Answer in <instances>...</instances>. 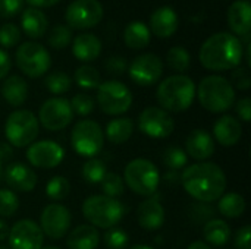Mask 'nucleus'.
Wrapping results in <instances>:
<instances>
[{"label":"nucleus","instance_id":"25","mask_svg":"<svg viewBox=\"0 0 251 249\" xmlns=\"http://www.w3.org/2000/svg\"><path fill=\"white\" fill-rule=\"evenodd\" d=\"M72 53L81 62H93L101 53V41L94 34H79L72 41Z\"/></svg>","mask_w":251,"mask_h":249},{"label":"nucleus","instance_id":"56","mask_svg":"<svg viewBox=\"0 0 251 249\" xmlns=\"http://www.w3.org/2000/svg\"><path fill=\"white\" fill-rule=\"evenodd\" d=\"M1 164H3V163L0 161V181L3 179V166H1Z\"/></svg>","mask_w":251,"mask_h":249},{"label":"nucleus","instance_id":"16","mask_svg":"<svg viewBox=\"0 0 251 249\" xmlns=\"http://www.w3.org/2000/svg\"><path fill=\"white\" fill-rule=\"evenodd\" d=\"M25 157L28 163L38 169H54L57 167L65 158V150L60 144L51 139H41L34 141L26 153Z\"/></svg>","mask_w":251,"mask_h":249},{"label":"nucleus","instance_id":"50","mask_svg":"<svg viewBox=\"0 0 251 249\" xmlns=\"http://www.w3.org/2000/svg\"><path fill=\"white\" fill-rule=\"evenodd\" d=\"M10 68H12V62H10L9 54L0 48V81L4 76H7V73L10 72Z\"/></svg>","mask_w":251,"mask_h":249},{"label":"nucleus","instance_id":"28","mask_svg":"<svg viewBox=\"0 0 251 249\" xmlns=\"http://www.w3.org/2000/svg\"><path fill=\"white\" fill-rule=\"evenodd\" d=\"M203 235L207 245L225 247L231 239V227L222 219H210L204 223Z\"/></svg>","mask_w":251,"mask_h":249},{"label":"nucleus","instance_id":"26","mask_svg":"<svg viewBox=\"0 0 251 249\" xmlns=\"http://www.w3.org/2000/svg\"><path fill=\"white\" fill-rule=\"evenodd\" d=\"M100 242V235L91 225L76 226L66 239L68 249H96Z\"/></svg>","mask_w":251,"mask_h":249},{"label":"nucleus","instance_id":"33","mask_svg":"<svg viewBox=\"0 0 251 249\" xmlns=\"http://www.w3.org/2000/svg\"><path fill=\"white\" fill-rule=\"evenodd\" d=\"M106 173H107V170H106L104 161L100 160V158H96V157L88 158L82 164V170H81V175H82L84 181L91 183V185L100 183Z\"/></svg>","mask_w":251,"mask_h":249},{"label":"nucleus","instance_id":"41","mask_svg":"<svg viewBox=\"0 0 251 249\" xmlns=\"http://www.w3.org/2000/svg\"><path fill=\"white\" fill-rule=\"evenodd\" d=\"M104 244L109 249H126L129 244V236L125 230L112 227L104 233Z\"/></svg>","mask_w":251,"mask_h":249},{"label":"nucleus","instance_id":"36","mask_svg":"<svg viewBox=\"0 0 251 249\" xmlns=\"http://www.w3.org/2000/svg\"><path fill=\"white\" fill-rule=\"evenodd\" d=\"M71 192V183L63 176H53L46 185V195L53 201L65 200Z\"/></svg>","mask_w":251,"mask_h":249},{"label":"nucleus","instance_id":"52","mask_svg":"<svg viewBox=\"0 0 251 249\" xmlns=\"http://www.w3.org/2000/svg\"><path fill=\"white\" fill-rule=\"evenodd\" d=\"M28 4H31L32 7H51L56 3H59L60 0H26Z\"/></svg>","mask_w":251,"mask_h":249},{"label":"nucleus","instance_id":"27","mask_svg":"<svg viewBox=\"0 0 251 249\" xmlns=\"http://www.w3.org/2000/svg\"><path fill=\"white\" fill-rule=\"evenodd\" d=\"M21 25L24 32L29 38H40L46 34L49 28V21L44 12L37 7H26L22 13Z\"/></svg>","mask_w":251,"mask_h":249},{"label":"nucleus","instance_id":"5","mask_svg":"<svg viewBox=\"0 0 251 249\" xmlns=\"http://www.w3.org/2000/svg\"><path fill=\"white\" fill-rule=\"evenodd\" d=\"M82 216L96 229H112L122 220L124 205L116 198L91 195L82 204Z\"/></svg>","mask_w":251,"mask_h":249},{"label":"nucleus","instance_id":"29","mask_svg":"<svg viewBox=\"0 0 251 249\" xmlns=\"http://www.w3.org/2000/svg\"><path fill=\"white\" fill-rule=\"evenodd\" d=\"M104 136L115 145L125 144L129 141V138L134 134V122L129 117H116L112 119L107 125L106 129L103 131Z\"/></svg>","mask_w":251,"mask_h":249},{"label":"nucleus","instance_id":"23","mask_svg":"<svg viewBox=\"0 0 251 249\" xmlns=\"http://www.w3.org/2000/svg\"><path fill=\"white\" fill-rule=\"evenodd\" d=\"M251 4L247 0H237L228 9L229 28L240 37L250 35Z\"/></svg>","mask_w":251,"mask_h":249},{"label":"nucleus","instance_id":"12","mask_svg":"<svg viewBox=\"0 0 251 249\" xmlns=\"http://www.w3.org/2000/svg\"><path fill=\"white\" fill-rule=\"evenodd\" d=\"M103 6L99 0H74L66 7V22L71 29H88L103 19Z\"/></svg>","mask_w":251,"mask_h":249},{"label":"nucleus","instance_id":"37","mask_svg":"<svg viewBox=\"0 0 251 249\" xmlns=\"http://www.w3.org/2000/svg\"><path fill=\"white\" fill-rule=\"evenodd\" d=\"M163 163L169 170L179 172L181 169H185L188 164V156L187 153L179 147H169L163 153Z\"/></svg>","mask_w":251,"mask_h":249},{"label":"nucleus","instance_id":"51","mask_svg":"<svg viewBox=\"0 0 251 249\" xmlns=\"http://www.w3.org/2000/svg\"><path fill=\"white\" fill-rule=\"evenodd\" d=\"M13 156V150L7 142H0V161H9Z\"/></svg>","mask_w":251,"mask_h":249},{"label":"nucleus","instance_id":"24","mask_svg":"<svg viewBox=\"0 0 251 249\" xmlns=\"http://www.w3.org/2000/svg\"><path fill=\"white\" fill-rule=\"evenodd\" d=\"M0 92L7 104H10L12 107H19L26 101L29 88H28L26 81L22 76L12 75L4 79Z\"/></svg>","mask_w":251,"mask_h":249},{"label":"nucleus","instance_id":"39","mask_svg":"<svg viewBox=\"0 0 251 249\" xmlns=\"http://www.w3.org/2000/svg\"><path fill=\"white\" fill-rule=\"evenodd\" d=\"M72 43V31L66 25H56L49 35V44L50 47L56 50H62L68 47Z\"/></svg>","mask_w":251,"mask_h":249},{"label":"nucleus","instance_id":"6","mask_svg":"<svg viewBox=\"0 0 251 249\" xmlns=\"http://www.w3.org/2000/svg\"><path fill=\"white\" fill-rule=\"evenodd\" d=\"M124 183L137 195L151 197L156 194L160 183L159 169L149 158H134L125 166Z\"/></svg>","mask_w":251,"mask_h":249},{"label":"nucleus","instance_id":"7","mask_svg":"<svg viewBox=\"0 0 251 249\" xmlns=\"http://www.w3.org/2000/svg\"><path fill=\"white\" fill-rule=\"evenodd\" d=\"M40 123L37 116L25 109L12 112L4 122V135L10 147H29L38 136Z\"/></svg>","mask_w":251,"mask_h":249},{"label":"nucleus","instance_id":"48","mask_svg":"<svg viewBox=\"0 0 251 249\" xmlns=\"http://www.w3.org/2000/svg\"><path fill=\"white\" fill-rule=\"evenodd\" d=\"M213 216V208H210L207 204L204 203H200V204H196L193 205V213H191V217L197 222H209Z\"/></svg>","mask_w":251,"mask_h":249},{"label":"nucleus","instance_id":"21","mask_svg":"<svg viewBox=\"0 0 251 249\" xmlns=\"http://www.w3.org/2000/svg\"><path fill=\"white\" fill-rule=\"evenodd\" d=\"M138 225L146 230H159L166 220L165 208L157 198L144 200L137 208Z\"/></svg>","mask_w":251,"mask_h":249},{"label":"nucleus","instance_id":"46","mask_svg":"<svg viewBox=\"0 0 251 249\" xmlns=\"http://www.w3.org/2000/svg\"><path fill=\"white\" fill-rule=\"evenodd\" d=\"M234 244H235V248L237 249H251L250 225H244L243 227H240L237 230Z\"/></svg>","mask_w":251,"mask_h":249},{"label":"nucleus","instance_id":"55","mask_svg":"<svg viewBox=\"0 0 251 249\" xmlns=\"http://www.w3.org/2000/svg\"><path fill=\"white\" fill-rule=\"evenodd\" d=\"M129 249H154V248H153V247H149V245H141V244H138V245L131 247Z\"/></svg>","mask_w":251,"mask_h":249},{"label":"nucleus","instance_id":"30","mask_svg":"<svg viewBox=\"0 0 251 249\" xmlns=\"http://www.w3.org/2000/svg\"><path fill=\"white\" fill-rule=\"evenodd\" d=\"M150 29L143 22H131L124 31V41L132 50H143L150 44Z\"/></svg>","mask_w":251,"mask_h":249},{"label":"nucleus","instance_id":"11","mask_svg":"<svg viewBox=\"0 0 251 249\" xmlns=\"http://www.w3.org/2000/svg\"><path fill=\"white\" fill-rule=\"evenodd\" d=\"M38 123L47 131H62L74 119L69 100L53 97L46 100L38 110Z\"/></svg>","mask_w":251,"mask_h":249},{"label":"nucleus","instance_id":"13","mask_svg":"<svg viewBox=\"0 0 251 249\" xmlns=\"http://www.w3.org/2000/svg\"><path fill=\"white\" fill-rule=\"evenodd\" d=\"M138 129L150 138H168L175 131L174 117L163 109L150 106L138 116Z\"/></svg>","mask_w":251,"mask_h":249},{"label":"nucleus","instance_id":"22","mask_svg":"<svg viewBox=\"0 0 251 249\" xmlns=\"http://www.w3.org/2000/svg\"><path fill=\"white\" fill-rule=\"evenodd\" d=\"M178 26V15L171 6H162L156 9L150 16V31L160 38H168L174 35Z\"/></svg>","mask_w":251,"mask_h":249},{"label":"nucleus","instance_id":"4","mask_svg":"<svg viewBox=\"0 0 251 249\" xmlns=\"http://www.w3.org/2000/svg\"><path fill=\"white\" fill-rule=\"evenodd\" d=\"M196 95L203 109L210 113H225L235 103V88L221 75L203 78L196 88Z\"/></svg>","mask_w":251,"mask_h":249},{"label":"nucleus","instance_id":"10","mask_svg":"<svg viewBox=\"0 0 251 249\" xmlns=\"http://www.w3.org/2000/svg\"><path fill=\"white\" fill-rule=\"evenodd\" d=\"M15 59L19 70L29 78L43 76L51 65V59L46 47L34 41L22 43L16 50Z\"/></svg>","mask_w":251,"mask_h":249},{"label":"nucleus","instance_id":"32","mask_svg":"<svg viewBox=\"0 0 251 249\" xmlns=\"http://www.w3.org/2000/svg\"><path fill=\"white\" fill-rule=\"evenodd\" d=\"M74 78H75V82L78 84V87H81L84 90H97L99 85L101 84V76H100L99 70L90 65L79 66L75 70Z\"/></svg>","mask_w":251,"mask_h":249},{"label":"nucleus","instance_id":"53","mask_svg":"<svg viewBox=\"0 0 251 249\" xmlns=\"http://www.w3.org/2000/svg\"><path fill=\"white\" fill-rule=\"evenodd\" d=\"M7 236H9V226L4 220L0 219V242L7 239Z\"/></svg>","mask_w":251,"mask_h":249},{"label":"nucleus","instance_id":"38","mask_svg":"<svg viewBox=\"0 0 251 249\" xmlns=\"http://www.w3.org/2000/svg\"><path fill=\"white\" fill-rule=\"evenodd\" d=\"M100 185H101L103 195L110 197V198H118L125 192L124 179L118 173H113V172H110V173L107 172L104 175V178L101 179Z\"/></svg>","mask_w":251,"mask_h":249},{"label":"nucleus","instance_id":"19","mask_svg":"<svg viewBox=\"0 0 251 249\" xmlns=\"http://www.w3.org/2000/svg\"><path fill=\"white\" fill-rule=\"evenodd\" d=\"M185 153L199 163L209 160L215 154V139L204 129H194L185 139Z\"/></svg>","mask_w":251,"mask_h":249},{"label":"nucleus","instance_id":"44","mask_svg":"<svg viewBox=\"0 0 251 249\" xmlns=\"http://www.w3.org/2000/svg\"><path fill=\"white\" fill-rule=\"evenodd\" d=\"M232 87H235L237 90L240 91H247L250 90L251 87V78H250V72L247 68H243V66H238L234 69L232 72Z\"/></svg>","mask_w":251,"mask_h":249},{"label":"nucleus","instance_id":"58","mask_svg":"<svg viewBox=\"0 0 251 249\" xmlns=\"http://www.w3.org/2000/svg\"><path fill=\"white\" fill-rule=\"evenodd\" d=\"M0 249H9V248H4V247H0Z\"/></svg>","mask_w":251,"mask_h":249},{"label":"nucleus","instance_id":"47","mask_svg":"<svg viewBox=\"0 0 251 249\" xmlns=\"http://www.w3.org/2000/svg\"><path fill=\"white\" fill-rule=\"evenodd\" d=\"M24 6V0H0V16L12 18Z\"/></svg>","mask_w":251,"mask_h":249},{"label":"nucleus","instance_id":"14","mask_svg":"<svg viewBox=\"0 0 251 249\" xmlns=\"http://www.w3.org/2000/svg\"><path fill=\"white\" fill-rule=\"evenodd\" d=\"M72 223V216L68 207L59 203H51L44 207L40 217V227L43 235L50 239H62L66 236Z\"/></svg>","mask_w":251,"mask_h":249},{"label":"nucleus","instance_id":"43","mask_svg":"<svg viewBox=\"0 0 251 249\" xmlns=\"http://www.w3.org/2000/svg\"><path fill=\"white\" fill-rule=\"evenodd\" d=\"M21 40V31L15 23H4L0 28V44L6 48L15 47Z\"/></svg>","mask_w":251,"mask_h":249},{"label":"nucleus","instance_id":"17","mask_svg":"<svg viewBox=\"0 0 251 249\" xmlns=\"http://www.w3.org/2000/svg\"><path fill=\"white\" fill-rule=\"evenodd\" d=\"M7 242L9 249H41L44 235L37 222L22 219L9 229Z\"/></svg>","mask_w":251,"mask_h":249},{"label":"nucleus","instance_id":"9","mask_svg":"<svg viewBox=\"0 0 251 249\" xmlns=\"http://www.w3.org/2000/svg\"><path fill=\"white\" fill-rule=\"evenodd\" d=\"M97 103L103 113L109 116H121L132 106V92L124 82L110 79L99 85Z\"/></svg>","mask_w":251,"mask_h":249},{"label":"nucleus","instance_id":"20","mask_svg":"<svg viewBox=\"0 0 251 249\" xmlns=\"http://www.w3.org/2000/svg\"><path fill=\"white\" fill-rule=\"evenodd\" d=\"M213 136L222 147H234L243 136V125L237 117L224 114L213 123Z\"/></svg>","mask_w":251,"mask_h":249},{"label":"nucleus","instance_id":"57","mask_svg":"<svg viewBox=\"0 0 251 249\" xmlns=\"http://www.w3.org/2000/svg\"><path fill=\"white\" fill-rule=\"evenodd\" d=\"M41 249H60L59 247H44V248Z\"/></svg>","mask_w":251,"mask_h":249},{"label":"nucleus","instance_id":"18","mask_svg":"<svg viewBox=\"0 0 251 249\" xmlns=\"http://www.w3.org/2000/svg\"><path fill=\"white\" fill-rule=\"evenodd\" d=\"M3 179L13 192H32L38 182L35 172L21 161L7 164L3 170Z\"/></svg>","mask_w":251,"mask_h":249},{"label":"nucleus","instance_id":"40","mask_svg":"<svg viewBox=\"0 0 251 249\" xmlns=\"http://www.w3.org/2000/svg\"><path fill=\"white\" fill-rule=\"evenodd\" d=\"M19 208V198L10 189H0V217H12Z\"/></svg>","mask_w":251,"mask_h":249},{"label":"nucleus","instance_id":"31","mask_svg":"<svg viewBox=\"0 0 251 249\" xmlns=\"http://www.w3.org/2000/svg\"><path fill=\"white\" fill-rule=\"evenodd\" d=\"M246 200L243 195L237 192H228L224 194L218 200V211L228 219H238L244 214L246 211Z\"/></svg>","mask_w":251,"mask_h":249},{"label":"nucleus","instance_id":"1","mask_svg":"<svg viewBox=\"0 0 251 249\" xmlns=\"http://www.w3.org/2000/svg\"><path fill=\"white\" fill-rule=\"evenodd\" d=\"M181 183L191 198L209 204L218 201L225 194L228 181L225 172L216 163L201 161L184 169Z\"/></svg>","mask_w":251,"mask_h":249},{"label":"nucleus","instance_id":"2","mask_svg":"<svg viewBox=\"0 0 251 249\" xmlns=\"http://www.w3.org/2000/svg\"><path fill=\"white\" fill-rule=\"evenodd\" d=\"M244 48L241 40L231 32H218L210 35L200 47V63L215 72L231 70L241 66Z\"/></svg>","mask_w":251,"mask_h":249},{"label":"nucleus","instance_id":"3","mask_svg":"<svg viewBox=\"0 0 251 249\" xmlns=\"http://www.w3.org/2000/svg\"><path fill=\"white\" fill-rule=\"evenodd\" d=\"M156 98L160 109L168 113L185 112L191 107L196 98V84L190 76L182 73L168 76L159 84Z\"/></svg>","mask_w":251,"mask_h":249},{"label":"nucleus","instance_id":"15","mask_svg":"<svg viewBox=\"0 0 251 249\" xmlns=\"http://www.w3.org/2000/svg\"><path fill=\"white\" fill-rule=\"evenodd\" d=\"M128 73L137 85L150 87L162 78L163 62L153 53L140 54L128 65Z\"/></svg>","mask_w":251,"mask_h":249},{"label":"nucleus","instance_id":"54","mask_svg":"<svg viewBox=\"0 0 251 249\" xmlns=\"http://www.w3.org/2000/svg\"><path fill=\"white\" fill-rule=\"evenodd\" d=\"M187 249H212V247H210V245H207V244H206V242H203V241H196V242L190 244Z\"/></svg>","mask_w":251,"mask_h":249},{"label":"nucleus","instance_id":"45","mask_svg":"<svg viewBox=\"0 0 251 249\" xmlns=\"http://www.w3.org/2000/svg\"><path fill=\"white\" fill-rule=\"evenodd\" d=\"M104 68L109 73L119 76L128 70V62H126V59H124L121 56H112L104 62Z\"/></svg>","mask_w":251,"mask_h":249},{"label":"nucleus","instance_id":"49","mask_svg":"<svg viewBox=\"0 0 251 249\" xmlns=\"http://www.w3.org/2000/svg\"><path fill=\"white\" fill-rule=\"evenodd\" d=\"M235 112L240 116V119L246 123H249L251 120V100L249 97L241 98L240 101H237L235 104Z\"/></svg>","mask_w":251,"mask_h":249},{"label":"nucleus","instance_id":"34","mask_svg":"<svg viewBox=\"0 0 251 249\" xmlns=\"http://www.w3.org/2000/svg\"><path fill=\"white\" fill-rule=\"evenodd\" d=\"M166 63H168V66L172 70L182 73V72L188 70V68L191 65V56H190V53H188L187 48L176 45V47H172L168 51V54H166Z\"/></svg>","mask_w":251,"mask_h":249},{"label":"nucleus","instance_id":"35","mask_svg":"<svg viewBox=\"0 0 251 249\" xmlns=\"http://www.w3.org/2000/svg\"><path fill=\"white\" fill-rule=\"evenodd\" d=\"M44 85H46L49 92L60 95V94H65V92H68L71 90L72 81H71L68 73L56 70V72H51V73H49L46 76Z\"/></svg>","mask_w":251,"mask_h":249},{"label":"nucleus","instance_id":"42","mask_svg":"<svg viewBox=\"0 0 251 249\" xmlns=\"http://www.w3.org/2000/svg\"><path fill=\"white\" fill-rule=\"evenodd\" d=\"M69 104H71L72 112L76 113L78 116H88L90 113H93L94 106H96L94 100L90 95L82 94V92L74 95L72 100L69 101Z\"/></svg>","mask_w":251,"mask_h":249},{"label":"nucleus","instance_id":"8","mask_svg":"<svg viewBox=\"0 0 251 249\" xmlns=\"http://www.w3.org/2000/svg\"><path fill=\"white\" fill-rule=\"evenodd\" d=\"M103 144L104 132L97 122L82 119L74 125L71 132V145L78 156L93 158L103 150Z\"/></svg>","mask_w":251,"mask_h":249}]
</instances>
